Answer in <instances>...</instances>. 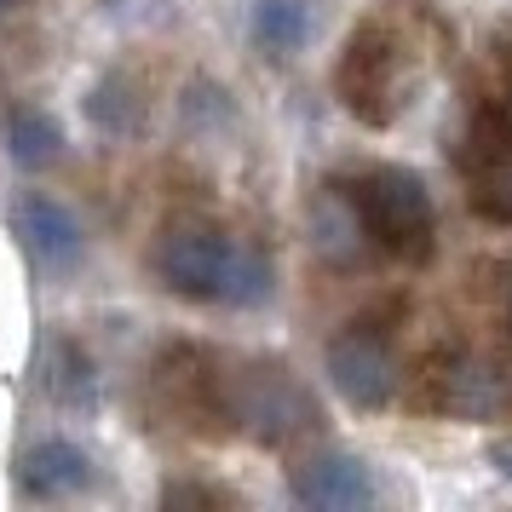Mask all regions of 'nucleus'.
<instances>
[{
    "mask_svg": "<svg viewBox=\"0 0 512 512\" xmlns=\"http://www.w3.org/2000/svg\"><path fill=\"white\" fill-rule=\"evenodd\" d=\"M346 190L357 213H363V231H369L374 254L397 259V265H426L438 248V202L415 167L397 162H374L346 173Z\"/></svg>",
    "mask_w": 512,
    "mask_h": 512,
    "instance_id": "f257e3e1",
    "label": "nucleus"
},
{
    "mask_svg": "<svg viewBox=\"0 0 512 512\" xmlns=\"http://www.w3.org/2000/svg\"><path fill=\"white\" fill-rule=\"evenodd\" d=\"M334 93L357 121L392 127L415 104V52H409V41L386 24H357V35L346 41L340 64H334Z\"/></svg>",
    "mask_w": 512,
    "mask_h": 512,
    "instance_id": "f03ea898",
    "label": "nucleus"
},
{
    "mask_svg": "<svg viewBox=\"0 0 512 512\" xmlns=\"http://www.w3.org/2000/svg\"><path fill=\"white\" fill-rule=\"evenodd\" d=\"M317 397L305 392V380L288 363H242L231 369V432L282 449L294 438L317 432Z\"/></svg>",
    "mask_w": 512,
    "mask_h": 512,
    "instance_id": "7ed1b4c3",
    "label": "nucleus"
},
{
    "mask_svg": "<svg viewBox=\"0 0 512 512\" xmlns=\"http://www.w3.org/2000/svg\"><path fill=\"white\" fill-rule=\"evenodd\" d=\"M242 236L219 231V225H202V219H179L156 236V254H150V271L167 294L196 305H225V288L236 277V259H242Z\"/></svg>",
    "mask_w": 512,
    "mask_h": 512,
    "instance_id": "20e7f679",
    "label": "nucleus"
},
{
    "mask_svg": "<svg viewBox=\"0 0 512 512\" xmlns=\"http://www.w3.org/2000/svg\"><path fill=\"white\" fill-rule=\"evenodd\" d=\"M466 208L489 225H512V93L478 104L455 150Z\"/></svg>",
    "mask_w": 512,
    "mask_h": 512,
    "instance_id": "39448f33",
    "label": "nucleus"
},
{
    "mask_svg": "<svg viewBox=\"0 0 512 512\" xmlns=\"http://www.w3.org/2000/svg\"><path fill=\"white\" fill-rule=\"evenodd\" d=\"M323 374L357 415L386 409V403L397 397V380H403V369H397V346H392V334H386V323H374V317L346 323L323 351Z\"/></svg>",
    "mask_w": 512,
    "mask_h": 512,
    "instance_id": "423d86ee",
    "label": "nucleus"
},
{
    "mask_svg": "<svg viewBox=\"0 0 512 512\" xmlns=\"http://www.w3.org/2000/svg\"><path fill=\"white\" fill-rule=\"evenodd\" d=\"M156 392L167 415L190 432H231V369L202 346H173L156 363Z\"/></svg>",
    "mask_w": 512,
    "mask_h": 512,
    "instance_id": "0eeeda50",
    "label": "nucleus"
},
{
    "mask_svg": "<svg viewBox=\"0 0 512 512\" xmlns=\"http://www.w3.org/2000/svg\"><path fill=\"white\" fill-rule=\"evenodd\" d=\"M438 415L449 420H507L512 415V369L495 357H455L432 374V397H426Z\"/></svg>",
    "mask_w": 512,
    "mask_h": 512,
    "instance_id": "6e6552de",
    "label": "nucleus"
},
{
    "mask_svg": "<svg viewBox=\"0 0 512 512\" xmlns=\"http://www.w3.org/2000/svg\"><path fill=\"white\" fill-rule=\"evenodd\" d=\"M288 495L311 512H357V507H374V472L357 455L346 449H317L305 461L288 466Z\"/></svg>",
    "mask_w": 512,
    "mask_h": 512,
    "instance_id": "1a4fd4ad",
    "label": "nucleus"
},
{
    "mask_svg": "<svg viewBox=\"0 0 512 512\" xmlns=\"http://www.w3.org/2000/svg\"><path fill=\"white\" fill-rule=\"evenodd\" d=\"M98 484V461L75 438H41L18 461V489L24 501H75Z\"/></svg>",
    "mask_w": 512,
    "mask_h": 512,
    "instance_id": "9d476101",
    "label": "nucleus"
},
{
    "mask_svg": "<svg viewBox=\"0 0 512 512\" xmlns=\"http://www.w3.org/2000/svg\"><path fill=\"white\" fill-rule=\"evenodd\" d=\"M18 231H24L29 254H35L41 271H75V265L87 259V225L75 219L70 202H58V196H47V190L24 196Z\"/></svg>",
    "mask_w": 512,
    "mask_h": 512,
    "instance_id": "9b49d317",
    "label": "nucleus"
},
{
    "mask_svg": "<svg viewBox=\"0 0 512 512\" xmlns=\"http://www.w3.org/2000/svg\"><path fill=\"white\" fill-rule=\"evenodd\" d=\"M311 248L323 265L334 271H351V265H363L369 259V231H363V213L351 202L346 179H328L317 196H311Z\"/></svg>",
    "mask_w": 512,
    "mask_h": 512,
    "instance_id": "f8f14e48",
    "label": "nucleus"
},
{
    "mask_svg": "<svg viewBox=\"0 0 512 512\" xmlns=\"http://www.w3.org/2000/svg\"><path fill=\"white\" fill-rule=\"evenodd\" d=\"M0 144H6V156L24 167V173H47V167L64 156V127H58L52 110H41V104H6V116H0Z\"/></svg>",
    "mask_w": 512,
    "mask_h": 512,
    "instance_id": "ddd939ff",
    "label": "nucleus"
},
{
    "mask_svg": "<svg viewBox=\"0 0 512 512\" xmlns=\"http://www.w3.org/2000/svg\"><path fill=\"white\" fill-rule=\"evenodd\" d=\"M248 35H254V47L265 58H300L305 41H311V0H254V12H248Z\"/></svg>",
    "mask_w": 512,
    "mask_h": 512,
    "instance_id": "4468645a",
    "label": "nucleus"
},
{
    "mask_svg": "<svg viewBox=\"0 0 512 512\" xmlns=\"http://www.w3.org/2000/svg\"><path fill=\"white\" fill-rule=\"evenodd\" d=\"M87 121H93L98 133H110V139L139 133V127H144V98H139V87H133L127 75H98L93 93H87Z\"/></svg>",
    "mask_w": 512,
    "mask_h": 512,
    "instance_id": "2eb2a0df",
    "label": "nucleus"
},
{
    "mask_svg": "<svg viewBox=\"0 0 512 512\" xmlns=\"http://www.w3.org/2000/svg\"><path fill=\"white\" fill-rule=\"evenodd\" d=\"M47 392L58 397V403H70V409H93L98 403V363L87 357L81 346H70V340H58L47 357Z\"/></svg>",
    "mask_w": 512,
    "mask_h": 512,
    "instance_id": "dca6fc26",
    "label": "nucleus"
},
{
    "mask_svg": "<svg viewBox=\"0 0 512 512\" xmlns=\"http://www.w3.org/2000/svg\"><path fill=\"white\" fill-rule=\"evenodd\" d=\"M167 507H179V501H208V507H225L231 501V489H208V484H167L162 489Z\"/></svg>",
    "mask_w": 512,
    "mask_h": 512,
    "instance_id": "f3484780",
    "label": "nucleus"
},
{
    "mask_svg": "<svg viewBox=\"0 0 512 512\" xmlns=\"http://www.w3.org/2000/svg\"><path fill=\"white\" fill-rule=\"evenodd\" d=\"M507 93H512V47H507Z\"/></svg>",
    "mask_w": 512,
    "mask_h": 512,
    "instance_id": "a211bd4d",
    "label": "nucleus"
},
{
    "mask_svg": "<svg viewBox=\"0 0 512 512\" xmlns=\"http://www.w3.org/2000/svg\"><path fill=\"white\" fill-rule=\"evenodd\" d=\"M507 317H512V277H507Z\"/></svg>",
    "mask_w": 512,
    "mask_h": 512,
    "instance_id": "6ab92c4d",
    "label": "nucleus"
}]
</instances>
